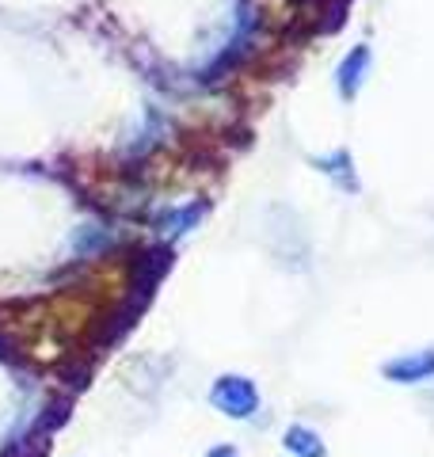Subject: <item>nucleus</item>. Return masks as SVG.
<instances>
[{
  "label": "nucleus",
  "instance_id": "f257e3e1",
  "mask_svg": "<svg viewBox=\"0 0 434 457\" xmlns=\"http://www.w3.org/2000/svg\"><path fill=\"white\" fill-rule=\"evenodd\" d=\"M210 404L229 420H252L259 411V389H255V381L240 374H221L210 389Z\"/></svg>",
  "mask_w": 434,
  "mask_h": 457
},
{
  "label": "nucleus",
  "instance_id": "f03ea898",
  "mask_svg": "<svg viewBox=\"0 0 434 457\" xmlns=\"http://www.w3.org/2000/svg\"><path fill=\"white\" fill-rule=\"evenodd\" d=\"M385 378L396 381V385L430 381V378H434V347H427V351H408V354H400V359L385 362Z\"/></svg>",
  "mask_w": 434,
  "mask_h": 457
},
{
  "label": "nucleus",
  "instance_id": "7ed1b4c3",
  "mask_svg": "<svg viewBox=\"0 0 434 457\" xmlns=\"http://www.w3.org/2000/svg\"><path fill=\"white\" fill-rule=\"evenodd\" d=\"M282 446L286 453H294V457H328V446L321 442V435L313 431V427H286V435H282Z\"/></svg>",
  "mask_w": 434,
  "mask_h": 457
},
{
  "label": "nucleus",
  "instance_id": "20e7f679",
  "mask_svg": "<svg viewBox=\"0 0 434 457\" xmlns=\"http://www.w3.org/2000/svg\"><path fill=\"white\" fill-rule=\"evenodd\" d=\"M366 62H370V50L366 46H355L351 57L339 65V92L343 96H355L358 84H362V73H366Z\"/></svg>",
  "mask_w": 434,
  "mask_h": 457
},
{
  "label": "nucleus",
  "instance_id": "39448f33",
  "mask_svg": "<svg viewBox=\"0 0 434 457\" xmlns=\"http://www.w3.org/2000/svg\"><path fill=\"white\" fill-rule=\"evenodd\" d=\"M198 218H202V206L191 203L187 210H168L161 218V225H164V233H187V228H191Z\"/></svg>",
  "mask_w": 434,
  "mask_h": 457
},
{
  "label": "nucleus",
  "instance_id": "423d86ee",
  "mask_svg": "<svg viewBox=\"0 0 434 457\" xmlns=\"http://www.w3.org/2000/svg\"><path fill=\"white\" fill-rule=\"evenodd\" d=\"M343 8H346V0H331V4H328V23H324V31H336V27L343 23Z\"/></svg>",
  "mask_w": 434,
  "mask_h": 457
},
{
  "label": "nucleus",
  "instance_id": "0eeeda50",
  "mask_svg": "<svg viewBox=\"0 0 434 457\" xmlns=\"http://www.w3.org/2000/svg\"><path fill=\"white\" fill-rule=\"evenodd\" d=\"M206 457H240V453H237V446H213Z\"/></svg>",
  "mask_w": 434,
  "mask_h": 457
}]
</instances>
